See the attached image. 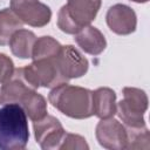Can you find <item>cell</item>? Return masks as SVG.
I'll return each instance as SVG.
<instances>
[{"instance_id": "cell-1", "label": "cell", "mask_w": 150, "mask_h": 150, "mask_svg": "<svg viewBox=\"0 0 150 150\" xmlns=\"http://www.w3.org/2000/svg\"><path fill=\"white\" fill-rule=\"evenodd\" d=\"M48 100L54 108L68 117L83 120L94 115L93 91L87 88L61 83L52 89Z\"/></svg>"}, {"instance_id": "cell-2", "label": "cell", "mask_w": 150, "mask_h": 150, "mask_svg": "<svg viewBox=\"0 0 150 150\" xmlns=\"http://www.w3.org/2000/svg\"><path fill=\"white\" fill-rule=\"evenodd\" d=\"M29 138L27 115L18 103L4 104L0 108V149H25Z\"/></svg>"}, {"instance_id": "cell-3", "label": "cell", "mask_w": 150, "mask_h": 150, "mask_svg": "<svg viewBox=\"0 0 150 150\" xmlns=\"http://www.w3.org/2000/svg\"><path fill=\"white\" fill-rule=\"evenodd\" d=\"M101 7V0H67L57 14V27L67 34H76L90 25Z\"/></svg>"}, {"instance_id": "cell-4", "label": "cell", "mask_w": 150, "mask_h": 150, "mask_svg": "<svg viewBox=\"0 0 150 150\" xmlns=\"http://www.w3.org/2000/svg\"><path fill=\"white\" fill-rule=\"evenodd\" d=\"M57 55L53 57L33 60L30 64L22 68L25 80L34 89H38L39 87L54 88L61 83L68 82V80L61 73Z\"/></svg>"}, {"instance_id": "cell-5", "label": "cell", "mask_w": 150, "mask_h": 150, "mask_svg": "<svg viewBox=\"0 0 150 150\" xmlns=\"http://www.w3.org/2000/svg\"><path fill=\"white\" fill-rule=\"evenodd\" d=\"M148 109V96L144 90L125 87L123 88V98L116 104V114L125 127H145L144 112Z\"/></svg>"}, {"instance_id": "cell-6", "label": "cell", "mask_w": 150, "mask_h": 150, "mask_svg": "<svg viewBox=\"0 0 150 150\" xmlns=\"http://www.w3.org/2000/svg\"><path fill=\"white\" fill-rule=\"evenodd\" d=\"M35 139L39 145L45 149H61L67 131L63 129L62 124L57 118L50 115L33 122Z\"/></svg>"}, {"instance_id": "cell-7", "label": "cell", "mask_w": 150, "mask_h": 150, "mask_svg": "<svg viewBox=\"0 0 150 150\" xmlns=\"http://www.w3.org/2000/svg\"><path fill=\"white\" fill-rule=\"evenodd\" d=\"M11 9L23 22L32 27H43L52 18V11L39 0H11Z\"/></svg>"}, {"instance_id": "cell-8", "label": "cell", "mask_w": 150, "mask_h": 150, "mask_svg": "<svg viewBox=\"0 0 150 150\" xmlns=\"http://www.w3.org/2000/svg\"><path fill=\"white\" fill-rule=\"evenodd\" d=\"M95 134L100 145L105 149L120 150L127 148V128L112 117L101 120L96 125Z\"/></svg>"}, {"instance_id": "cell-9", "label": "cell", "mask_w": 150, "mask_h": 150, "mask_svg": "<svg viewBox=\"0 0 150 150\" xmlns=\"http://www.w3.org/2000/svg\"><path fill=\"white\" fill-rule=\"evenodd\" d=\"M57 62L63 76L69 81L83 76L88 71V60L73 46H62L57 55Z\"/></svg>"}, {"instance_id": "cell-10", "label": "cell", "mask_w": 150, "mask_h": 150, "mask_svg": "<svg viewBox=\"0 0 150 150\" xmlns=\"http://www.w3.org/2000/svg\"><path fill=\"white\" fill-rule=\"evenodd\" d=\"M108 27L118 35H128L135 32L137 25L136 13L132 8L123 4L111 6L105 15Z\"/></svg>"}, {"instance_id": "cell-11", "label": "cell", "mask_w": 150, "mask_h": 150, "mask_svg": "<svg viewBox=\"0 0 150 150\" xmlns=\"http://www.w3.org/2000/svg\"><path fill=\"white\" fill-rule=\"evenodd\" d=\"M35 90L23 77L22 68L14 69L13 75L2 83L0 88V104L18 103L20 104L22 100L32 91Z\"/></svg>"}, {"instance_id": "cell-12", "label": "cell", "mask_w": 150, "mask_h": 150, "mask_svg": "<svg viewBox=\"0 0 150 150\" xmlns=\"http://www.w3.org/2000/svg\"><path fill=\"white\" fill-rule=\"evenodd\" d=\"M74 35L75 42L79 45V47L84 53H88L90 55H98L107 47L104 35L101 33V30L90 25L82 27Z\"/></svg>"}, {"instance_id": "cell-13", "label": "cell", "mask_w": 150, "mask_h": 150, "mask_svg": "<svg viewBox=\"0 0 150 150\" xmlns=\"http://www.w3.org/2000/svg\"><path fill=\"white\" fill-rule=\"evenodd\" d=\"M93 112L101 120L116 114V94L112 89L102 87L93 91Z\"/></svg>"}, {"instance_id": "cell-14", "label": "cell", "mask_w": 150, "mask_h": 150, "mask_svg": "<svg viewBox=\"0 0 150 150\" xmlns=\"http://www.w3.org/2000/svg\"><path fill=\"white\" fill-rule=\"evenodd\" d=\"M36 41V36L33 32L28 29H18L11 38L8 45L13 55L20 59L32 57V52L34 43Z\"/></svg>"}, {"instance_id": "cell-15", "label": "cell", "mask_w": 150, "mask_h": 150, "mask_svg": "<svg viewBox=\"0 0 150 150\" xmlns=\"http://www.w3.org/2000/svg\"><path fill=\"white\" fill-rule=\"evenodd\" d=\"M23 22L15 15L11 8H4L0 11V46L8 45L12 35L21 29Z\"/></svg>"}, {"instance_id": "cell-16", "label": "cell", "mask_w": 150, "mask_h": 150, "mask_svg": "<svg viewBox=\"0 0 150 150\" xmlns=\"http://www.w3.org/2000/svg\"><path fill=\"white\" fill-rule=\"evenodd\" d=\"M21 108L25 110L26 115L34 122L38 121L47 115V102L45 97L36 93L35 90H32L20 103Z\"/></svg>"}, {"instance_id": "cell-17", "label": "cell", "mask_w": 150, "mask_h": 150, "mask_svg": "<svg viewBox=\"0 0 150 150\" xmlns=\"http://www.w3.org/2000/svg\"><path fill=\"white\" fill-rule=\"evenodd\" d=\"M61 45L59 41L53 39L52 36H41L36 39L33 52H32V59H43V57H53L56 56L61 50Z\"/></svg>"}, {"instance_id": "cell-18", "label": "cell", "mask_w": 150, "mask_h": 150, "mask_svg": "<svg viewBox=\"0 0 150 150\" xmlns=\"http://www.w3.org/2000/svg\"><path fill=\"white\" fill-rule=\"evenodd\" d=\"M127 128L128 142L125 149H148L150 146V134L146 127L142 128Z\"/></svg>"}, {"instance_id": "cell-19", "label": "cell", "mask_w": 150, "mask_h": 150, "mask_svg": "<svg viewBox=\"0 0 150 150\" xmlns=\"http://www.w3.org/2000/svg\"><path fill=\"white\" fill-rule=\"evenodd\" d=\"M14 73V63L9 56L0 53V83L6 82Z\"/></svg>"}, {"instance_id": "cell-20", "label": "cell", "mask_w": 150, "mask_h": 150, "mask_svg": "<svg viewBox=\"0 0 150 150\" xmlns=\"http://www.w3.org/2000/svg\"><path fill=\"white\" fill-rule=\"evenodd\" d=\"M88 148L89 146L82 136L69 132H67L63 144L61 146V149H88Z\"/></svg>"}, {"instance_id": "cell-21", "label": "cell", "mask_w": 150, "mask_h": 150, "mask_svg": "<svg viewBox=\"0 0 150 150\" xmlns=\"http://www.w3.org/2000/svg\"><path fill=\"white\" fill-rule=\"evenodd\" d=\"M131 1H134V2H146V1H149V0H131Z\"/></svg>"}]
</instances>
